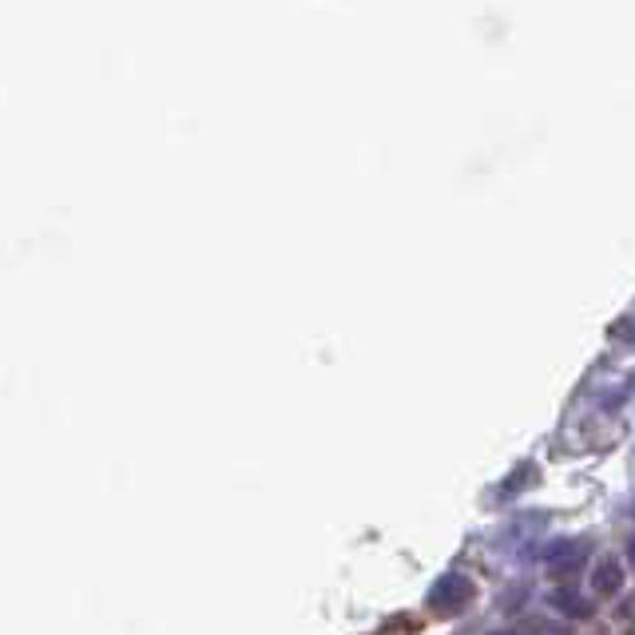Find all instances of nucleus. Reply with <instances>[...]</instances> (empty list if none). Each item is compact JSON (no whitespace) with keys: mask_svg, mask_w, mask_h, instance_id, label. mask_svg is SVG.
I'll return each instance as SVG.
<instances>
[{"mask_svg":"<svg viewBox=\"0 0 635 635\" xmlns=\"http://www.w3.org/2000/svg\"><path fill=\"white\" fill-rule=\"evenodd\" d=\"M473 596H477L473 580L461 576V572H445V576L429 588V612H433V616H461V612L473 604Z\"/></svg>","mask_w":635,"mask_h":635,"instance_id":"nucleus-1","label":"nucleus"},{"mask_svg":"<svg viewBox=\"0 0 635 635\" xmlns=\"http://www.w3.org/2000/svg\"><path fill=\"white\" fill-rule=\"evenodd\" d=\"M592 588H596V596H616L624 588V569L616 560H600V569L592 572Z\"/></svg>","mask_w":635,"mask_h":635,"instance_id":"nucleus-2","label":"nucleus"},{"mask_svg":"<svg viewBox=\"0 0 635 635\" xmlns=\"http://www.w3.org/2000/svg\"><path fill=\"white\" fill-rule=\"evenodd\" d=\"M552 604H556L569 619H588L592 616V604L580 596V592H556V596H552Z\"/></svg>","mask_w":635,"mask_h":635,"instance_id":"nucleus-3","label":"nucleus"},{"mask_svg":"<svg viewBox=\"0 0 635 635\" xmlns=\"http://www.w3.org/2000/svg\"><path fill=\"white\" fill-rule=\"evenodd\" d=\"M529 473H532V469H529V465H521V469H516V477H512L509 484H501V493H504V496H509V493H516V489H521V484L529 481Z\"/></svg>","mask_w":635,"mask_h":635,"instance_id":"nucleus-4","label":"nucleus"},{"mask_svg":"<svg viewBox=\"0 0 635 635\" xmlns=\"http://www.w3.org/2000/svg\"><path fill=\"white\" fill-rule=\"evenodd\" d=\"M612 334H616V338H635V322H619Z\"/></svg>","mask_w":635,"mask_h":635,"instance_id":"nucleus-5","label":"nucleus"},{"mask_svg":"<svg viewBox=\"0 0 635 635\" xmlns=\"http://www.w3.org/2000/svg\"><path fill=\"white\" fill-rule=\"evenodd\" d=\"M627 564H632V569H635V536H632V541H627Z\"/></svg>","mask_w":635,"mask_h":635,"instance_id":"nucleus-6","label":"nucleus"},{"mask_svg":"<svg viewBox=\"0 0 635 635\" xmlns=\"http://www.w3.org/2000/svg\"><path fill=\"white\" fill-rule=\"evenodd\" d=\"M493 635H512V632H493Z\"/></svg>","mask_w":635,"mask_h":635,"instance_id":"nucleus-7","label":"nucleus"},{"mask_svg":"<svg viewBox=\"0 0 635 635\" xmlns=\"http://www.w3.org/2000/svg\"><path fill=\"white\" fill-rule=\"evenodd\" d=\"M632 516H635V504H632Z\"/></svg>","mask_w":635,"mask_h":635,"instance_id":"nucleus-8","label":"nucleus"}]
</instances>
